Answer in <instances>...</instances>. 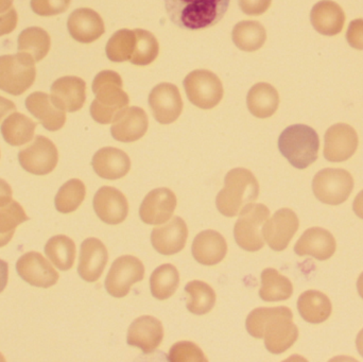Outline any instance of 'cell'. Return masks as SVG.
Instances as JSON below:
<instances>
[{
	"instance_id": "cell-11",
	"label": "cell",
	"mask_w": 363,
	"mask_h": 362,
	"mask_svg": "<svg viewBox=\"0 0 363 362\" xmlns=\"http://www.w3.org/2000/svg\"><path fill=\"white\" fill-rule=\"evenodd\" d=\"M18 159L26 171L44 176L55 169L59 161V153L50 140L38 135L32 144L21 150Z\"/></svg>"
},
{
	"instance_id": "cell-31",
	"label": "cell",
	"mask_w": 363,
	"mask_h": 362,
	"mask_svg": "<svg viewBox=\"0 0 363 362\" xmlns=\"http://www.w3.org/2000/svg\"><path fill=\"white\" fill-rule=\"evenodd\" d=\"M294 286L289 278L277 270L267 268L262 272V288L259 297L264 302L286 301L291 298Z\"/></svg>"
},
{
	"instance_id": "cell-19",
	"label": "cell",
	"mask_w": 363,
	"mask_h": 362,
	"mask_svg": "<svg viewBox=\"0 0 363 362\" xmlns=\"http://www.w3.org/2000/svg\"><path fill=\"white\" fill-rule=\"evenodd\" d=\"M148 127L146 112L138 106H128L113 121L111 133L118 142H133L145 136Z\"/></svg>"
},
{
	"instance_id": "cell-37",
	"label": "cell",
	"mask_w": 363,
	"mask_h": 362,
	"mask_svg": "<svg viewBox=\"0 0 363 362\" xmlns=\"http://www.w3.org/2000/svg\"><path fill=\"white\" fill-rule=\"evenodd\" d=\"M45 252L55 267L67 271L76 259V244L67 236H55L47 242Z\"/></svg>"
},
{
	"instance_id": "cell-36",
	"label": "cell",
	"mask_w": 363,
	"mask_h": 362,
	"mask_svg": "<svg viewBox=\"0 0 363 362\" xmlns=\"http://www.w3.org/2000/svg\"><path fill=\"white\" fill-rule=\"evenodd\" d=\"M50 46V36L42 28H27L19 34L17 46L19 52L31 55L35 62H40L48 55Z\"/></svg>"
},
{
	"instance_id": "cell-41",
	"label": "cell",
	"mask_w": 363,
	"mask_h": 362,
	"mask_svg": "<svg viewBox=\"0 0 363 362\" xmlns=\"http://www.w3.org/2000/svg\"><path fill=\"white\" fill-rule=\"evenodd\" d=\"M168 361L172 362H206L203 351L194 342L180 341L174 344L168 354Z\"/></svg>"
},
{
	"instance_id": "cell-51",
	"label": "cell",
	"mask_w": 363,
	"mask_h": 362,
	"mask_svg": "<svg viewBox=\"0 0 363 362\" xmlns=\"http://www.w3.org/2000/svg\"><path fill=\"white\" fill-rule=\"evenodd\" d=\"M13 0H0V14L8 12L12 8Z\"/></svg>"
},
{
	"instance_id": "cell-9",
	"label": "cell",
	"mask_w": 363,
	"mask_h": 362,
	"mask_svg": "<svg viewBox=\"0 0 363 362\" xmlns=\"http://www.w3.org/2000/svg\"><path fill=\"white\" fill-rule=\"evenodd\" d=\"M354 179L347 170L326 168L315 174L313 191L318 200L328 205H339L349 199Z\"/></svg>"
},
{
	"instance_id": "cell-28",
	"label": "cell",
	"mask_w": 363,
	"mask_h": 362,
	"mask_svg": "<svg viewBox=\"0 0 363 362\" xmlns=\"http://www.w3.org/2000/svg\"><path fill=\"white\" fill-rule=\"evenodd\" d=\"M311 19L313 28L319 33L333 36L342 31L345 15L342 8L336 2L323 0L313 6Z\"/></svg>"
},
{
	"instance_id": "cell-17",
	"label": "cell",
	"mask_w": 363,
	"mask_h": 362,
	"mask_svg": "<svg viewBox=\"0 0 363 362\" xmlns=\"http://www.w3.org/2000/svg\"><path fill=\"white\" fill-rule=\"evenodd\" d=\"M163 339V324L152 316L140 317L133 321L128 331V344L140 349L145 354L155 352Z\"/></svg>"
},
{
	"instance_id": "cell-38",
	"label": "cell",
	"mask_w": 363,
	"mask_h": 362,
	"mask_svg": "<svg viewBox=\"0 0 363 362\" xmlns=\"http://www.w3.org/2000/svg\"><path fill=\"white\" fill-rule=\"evenodd\" d=\"M135 45L136 35L134 30H119L106 44V57L110 61L116 63L130 61L133 55Z\"/></svg>"
},
{
	"instance_id": "cell-12",
	"label": "cell",
	"mask_w": 363,
	"mask_h": 362,
	"mask_svg": "<svg viewBox=\"0 0 363 362\" xmlns=\"http://www.w3.org/2000/svg\"><path fill=\"white\" fill-rule=\"evenodd\" d=\"M298 227L300 221L296 213L290 208H281L266 221L262 236L272 250L281 252L289 246Z\"/></svg>"
},
{
	"instance_id": "cell-5",
	"label": "cell",
	"mask_w": 363,
	"mask_h": 362,
	"mask_svg": "<svg viewBox=\"0 0 363 362\" xmlns=\"http://www.w3.org/2000/svg\"><path fill=\"white\" fill-rule=\"evenodd\" d=\"M279 148L294 167L305 169L317 161L319 135L308 125H290L279 136Z\"/></svg>"
},
{
	"instance_id": "cell-53",
	"label": "cell",
	"mask_w": 363,
	"mask_h": 362,
	"mask_svg": "<svg viewBox=\"0 0 363 362\" xmlns=\"http://www.w3.org/2000/svg\"><path fill=\"white\" fill-rule=\"evenodd\" d=\"M357 289L358 293H359L360 297L363 299V272L360 274L359 278H358Z\"/></svg>"
},
{
	"instance_id": "cell-33",
	"label": "cell",
	"mask_w": 363,
	"mask_h": 362,
	"mask_svg": "<svg viewBox=\"0 0 363 362\" xmlns=\"http://www.w3.org/2000/svg\"><path fill=\"white\" fill-rule=\"evenodd\" d=\"M36 123L21 113H13L1 125L4 140L11 146H23L33 138Z\"/></svg>"
},
{
	"instance_id": "cell-44",
	"label": "cell",
	"mask_w": 363,
	"mask_h": 362,
	"mask_svg": "<svg viewBox=\"0 0 363 362\" xmlns=\"http://www.w3.org/2000/svg\"><path fill=\"white\" fill-rule=\"evenodd\" d=\"M239 6L245 14L251 16L264 14L270 8L272 0H238Z\"/></svg>"
},
{
	"instance_id": "cell-27",
	"label": "cell",
	"mask_w": 363,
	"mask_h": 362,
	"mask_svg": "<svg viewBox=\"0 0 363 362\" xmlns=\"http://www.w3.org/2000/svg\"><path fill=\"white\" fill-rule=\"evenodd\" d=\"M26 108L49 131H57L65 125V112L55 106L46 93L35 91L28 96Z\"/></svg>"
},
{
	"instance_id": "cell-49",
	"label": "cell",
	"mask_w": 363,
	"mask_h": 362,
	"mask_svg": "<svg viewBox=\"0 0 363 362\" xmlns=\"http://www.w3.org/2000/svg\"><path fill=\"white\" fill-rule=\"evenodd\" d=\"M9 278V266L6 261L0 259V293L4 290Z\"/></svg>"
},
{
	"instance_id": "cell-10",
	"label": "cell",
	"mask_w": 363,
	"mask_h": 362,
	"mask_svg": "<svg viewBox=\"0 0 363 362\" xmlns=\"http://www.w3.org/2000/svg\"><path fill=\"white\" fill-rule=\"evenodd\" d=\"M145 278V266L138 257L123 255L115 259L106 276L104 286L108 295L121 299L129 295L131 287Z\"/></svg>"
},
{
	"instance_id": "cell-32",
	"label": "cell",
	"mask_w": 363,
	"mask_h": 362,
	"mask_svg": "<svg viewBox=\"0 0 363 362\" xmlns=\"http://www.w3.org/2000/svg\"><path fill=\"white\" fill-rule=\"evenodd\" d=\"M232 38L240 50L253 52L264 46L267 32L264 26L258 21H243L235 26Z\"/></svg>"
},
{
	"instance_id": "cell-18",
	"label": "cell",
	"mask_w": 363,
	"mask_h": 362,
	"mask_svg": "<svg viewBox=\"0 0 363 362\" xmlns=\"http://www.w3.org/2000/svg\"><path fill=\"white\" fill-rule=\"evenodd\" d=\"M51 100L64 112L81 110L86 100V83L78 77L67 76L57 79L51 86Z\"/></svg>"
},
{
	"instance_id": "cell-46",
	"label": "cell",
	"mask_w": 363,
	"mask_h": 362,
	"mask_svg": "<svg viewBox=\"0 0 363 362\" xmlns=\"http://www.w3.org/2000/svg\"><path fill=\"white\" fill-rule=\"evenodd\" d=\"M17 21H18V16L14 8H11L8 12L0 14V36L14 31Z\"/></svg>"
},
{
	"instance_id": "cell-2",
	"label": "cell",
	"mask_w": 363,
	"mask_h": 362,
	"mask_svg": "<svg viewBox=\"0 0 363 362\" xmlns=\"http://www.w3.org/2000/svg\"><path fill=\"white\" fill-rule=\"evenodd\" d=\"M165 4L172 23L183 29L200 30L219 23L230 0H165Z\"/></svg>"
},
{
	"instance_id": "cell-7",
	"label": "cell",
	"mask_w": 363,
	"mask_h": 362,
	"mask_svg": "<svg viewBox=\"0 0 363 362\" xmlns=\"http://www.w3.org/2000/svg\"><path fill=\"white\" fill-rule=\"evenodd\" d=\"M270 217L264 204H249L239 214L235 223L234 237L237 244L247 252H257L264 246L262 227Z\"/></svg>"
},
{
	"instance_id": "cell-13",
	"label": "cell",
	"mask_w": 363,
	"mask_h": 362,
	"mask_svg": "<svg viewBox=\"0 0 363 362\" xmlns=\"http://www.w3.org/2000/svg\"><path fill=\"white\" fill-rule=\"evenodd\" d=\"M153 116L162 125L174 123L181 116L183 101L178 87L172 83H161L149 95Z\"/></svg>"
},
{
	"instance_id": "cell-45",
	"label": "cell",
	"mask_w": 363,
	"mask_h": 362,
	"mask_svg": "<svg viewBox=\"0 0 363 362\" xmlns=\"http://www.w3.org/2000/svg\"><path fill=\"white\" fill-rule=\"evenodd\" d=\"M347 40L353 48L363 50V19H356L350 23Z\"/></svg>"
},
{
	"instance_id": "cell-22",
	"label": "cell",
	"mask_w": 363,
	"mask_h": 362,
	"mask_svg": "<svg viewBox=\"0 0 363 362\" xmlns=\"http://www.w3.org/2000/svg\"><path fill=\"white\" fill-rule=\"evenodd\" d=\"M68 31L77 42L91 44L104 35V19L96 11L89 8L77 9L67 21Z\"/></svg>"
},
{
	"instance_id": "cell-14",
	"label": "cell",
	"mask_w": 363,
	"mask_h": 362,
	"mask_svg": "<svg viewBox=\"0 0 363 362\" xmlns=\"http://www.w3.org/2000/svg\"><path fill=\"white\" fill-rule=\"evenodd\" d=\"M358 142L354 128L347 123H337L326 131L324 157L333 163L347 161L355 154Z\"/></svg>"
},
{
	"instance_id": "cell-25",
	"label": "cell",
	"mask_w": 363,
	"mask_h": 362,
	"mask_svg": "<svg viewBox=\"0 0 363 362\" xmlns=\"http://www.w3.org/2000/svg\"><path fill=\"white\" fill-rule=\"evenodd\" d=\"M91 165L100 178L118 180L129 174L131 159L125 151L113 147H106L96 152Z\"/></svg>"
},
{
	"instance_id": "cell-15",
	"label": "cell",
	"mask_w": 363,
	"mask_h": 362,
	"mask_svg": "<svg viewBox=\"0 0 363 362\" xmlns=\"http://www.w3.org/2000/svg\"><path fill=\"white\" fill-rule=\"evenodd\" d=\"M176 208L177 197L174 191L165 187L153 189L140 205V217L146 225H163L172 218Z\"/></svg>"
},
{
	"instance_id": "cell-1",
	"label": "cell",
	"mask_w": 363,
	"mask_h": 362,
	"mask_svg": "<svg viewBox=\"0 0 363 362\" xmlns=\"http://www.w3.org/2000/svg\"><path fill=\"white\" fill-rule=\"evenodd\" d=\"M245 327L252 337L264 339L267 350L272 354H281L289 350L298 338L294 314L285 306L252 310L245 321Z\"/></svg>"
},
{
	"instance_id": "cell-39",
	"label": "cell",
	"mask_w": 363,
	"mask_h": 362,
	"mask_svg": "<svg viewBox=\"0 0 363 362\" xmlns=\"http://www.w3.org/2000/svg\"><path fill=\"white\" fill-rule=\"evenodd\" d=\"M85 195H86V188L82 181L72 179L60 188L55 197V208L60 213L69 214L74 212L82 204Z\"/></svg>"
},
{
	"instance_id": "cell-26",
	"label": "cell",
	"mask_w": 363,
	"mask_h": 362,
	"mask_svg": "<svg viewBox=\"0 0 363 362\" xmlns=\"http://www.w3.org/2000/svg\"><path fill=\"white\" fill-rule=\"evenodd\" d=\"M191 253L201 265L215 266L221 263L225 257L228 244L221 234L213 230H206L194 238Z\"/></svg>"
},
{
	"instance_id": "cell-6",
	"label": "cell",
	"mask_w": 363,
	"mask_h": 362,
	"mask_svg": "<svg viewBox=\"0 0 363 362\" xmlns=\"http://www.w3.org/2000/svg\"><path fill=\"white\" fill-rule=\"evenodd\" d=\"M35 61L31 55H17L0 57V89L13 96H21L35 81Z\"/></svg>"
},
{
	"instance_id": "cell-43",
	"label": "cell",
	"mask_w": 363,
	"mask_h": 362,
	"mask_svg": "<svg viewBox=\"0 0 363 362\" xmlns=\"http://www.w3.org/2000/svg\"><path fill=\"white\" fill-rule=\"evenodd\" d=\"M72 0H31V9L40 16H55L69 8Z\"/></svg>"
},
{
	"instance_id": "cell-16",
	"label": "cell",
	"mask_w": 363,
	"mask_h": 362,
	"mask_svg": "<svg viewBox=\"0 0 363 362\" xmlns=\"http://www.w3.org/2000/svg\"><path fill=\"white\" fill-rule=\"evenodd\" d=\"M94 210L100 220L106 225H116L127 219L129 203L121 191L114 187L104 186L94 198Z\"/></svg>"
},
{
	"instance_id": "cell-47",
	"label": "cell",
	"mask_w": 363,
	"mask_h": 362,
	"mask_svg": "<svg viewBox=\"0 0 363 362\" xmlns=\"http://www.w3.org/2000/svg\"><path fill=\"white\" fill-rule=\"evenodd\" d=\"M12 198V189L6 181L0 179V205L9 203Z\"/></svg>"
},
{
	"instance_id": "cell-35",
	"label": "cell",
	"mask_w": 363,
	"mask_h": 362,
	"mask_svg": "<svg viewBox=\"0 0 363 362\" xmlns=\"http://www.w3.org/2000/svg\"><path fill=\"white\" fill-rule=\"evenodd\" d=\"M180 284V273L172 264L160 266L151 274V293L155 299H169L176 293Z\"/></svg>"
},
{
	"instance_id": "cell-40",
	"label": "cell",
	"mask_w": 363,
	"mask_h": 362,
	"mask_svg": "<svg viewBox=\"0 0 363 362\" xmlns=\"http://www.w3.org/2000/svg\"><path fill=\"white\" fill-rule=\"evenodd\" d=\"M136 45L131 62L134 65L146 66L155 61L160 52V45L157 38L147 30H134Z\"/></svg>"
},
{
	"instance_id": "cell-4",
	"label": "cell",
	"mask_w": 363,
	"mask_h": 362,
	"mask_svg": "<svg viewBox=\"0 0 363 362\" xmlns=\"http://www.w3.org/2000/svg\"><path fill=\"white\" fill-rule=\"evenodd\" d=\"M259 196V184L245 168H235L224 179V187L216 198L217 210L225 217H236L243 208L254 203Z\"/></svg>"
},
{
	"instance_id": "cell-21",
	"label": "cell",
	"mask_w": 363,
	"mask_h": 362,
	"mask_svg": "<svg viewBox=\"0 0 363 362\" xmlns=\"http://www.w3.org/2000/svg\"><path fill=\"white\" fill-rule=\"evenodd\" d=\"M337 244L334 236L322 227L306 230L294 246L298 256L309 255L318 261H328L336 252Z\"/></svg>"
},
{
	"instance_id": "cell-42",
	"label": "cell",
	"mask_w": 363,
	"mask_h": 362,
	"mask_svg": "<svg viewBox=\"0 0 363 362\" xmlns=\"http://www.w3.org/2000/svg\"><path fill=\"white\" fill-rule=\"evenodd\" d=\"M27 220L28 217L17 202L11 200L9 203L0 205V233L14 231L17 225Z\"/></svg>"
},
{
	"instance_id": "cell-20",
	"label": "cell",
	"mask_w": 363,
	"mask_h": 362,
	"mask_svg": "<svg viewBox=\"0 0 363 362\" xmlns=\"http://www.w3.org/2000/svg\"><path fill=\"white\" fill-rule=\"evenodd\" d=\"M188 238L187 225L181 217H174L163 227L153 229L151 244L160 254L170 256L185 248Z\"/></svg>"
},
{
	"instance_id": "cell-34",
	"label": "cell",
	"mask_w": 363,
	"mask_h": 362,
	"mask_svg": "<svg viewBox=\"0 0 363 362\" xmlns=\"http://www.w3.org/2000/svg\"><path fill=\"white\" fill-rule=\"evenodd\" d=\"M188 312L196 316L208 314L216 304V293L202 281H191L185 287Z\"/></svg>"
},
{
	"instance_id": "cell-48",
	"label": "cell",
	"mask_w": 363,
	"mask_h": 362,
	"mask_svg": "<svg viewBox=\"0 0 363 362\" xmlns=\"http://www.w3.org/2000/svg\"><path fill=\"white\" fill-rule=\"evenodd\" d=\"M15 110H16V106L11 100L0 96V121L2 120L4 117H6V115L10 114L11 112Z\"/></svg>"
},
{
	"instance_id": "cell-30",
	"label": "cell",
	"mask_w": 363,
	"mask_h": 362,
	"mask_svg": "<svg viewBox=\"0 0 363 362\" xmlns=\"http://www.w3.org/2000/svg\"><path fill=\"white\" fill-rule=\"evenodd\" d=\"M298 310L306 322L320 324L330 318L333 307L328 295L320 291L308 290L298 298Z\"/></svg>"
},
{
	"instance_id": "cell-8",
	"label": "cell",
	"mask_w": 363,
	"mask_h": 362,
	"mask_svg": "<svg viewBox=\"0 0 363 362\" xmlns=\"http://www.w3.org/2000/svg\"><path fill=\"white\" fill-rule=\"evenodd\" d=\"M186 95L196 108L211 110L223 98V85L217 74L211 70H194L184 80Z\"/></svg>"
},
{
	"instance_id": "cell-50",
	"label": "cell",
	"mask_w": 363,
	"mask_h": 362,
	"mask_svg": "<svg viewBox=\"0 0 363 362\" xmlns=\"http://www.w3.org/2000/svg\"><path fill=\"white\" fill-rule=\"evenodd\" d=\"M353 210L359 218L363 219V191L354 200Z\"/></svg>"
},
{
	"instance_id": "cell-52",
	"label": "cell",
	"mask_w": 363,
	"mask_h": 362,
	"mask_svg": "<svg viewBox=\"0 0 363 362\" xmlns=\"http://www.w3.org/2000/svg\"><path fill=\"white\" fill-rule=\"evenodd\" d=\"M356 346H357L358 352L363 357V329L358 334L357 338H356Z\"/></svg>"
},
{
	"instance_id": "cell-3",
	"label": "cell",
	"mask_w": 363,
	"mask_h": 362,
	"mask_svg": "<svg viewBox=\"0 0 363 362\" xmlns=\"http://www.w3.org/2000/svg\"><path fill=\"white\" fill-rule=\"evenodd\" d=\"M123 79L117 72L104 70L94 79L96 99L91 106V115L96 123H112L117 115L129 106V96L123 89Z\"/></svg>"
},
{
	"instance_id": "cell-29",
	"label": "cell",
	"mask_w": 363,
	"mask_h": 362,
	"mask_svg": "<svg viewBox=\"0 0 363 362\" xmlns=\"http://www.w3.org/2000/svg\"><path fill=\"white\" fill-rule=\"evenodd\" d=\"M247 104L250 113L254 116L260 119L269 118L279 108V93L269 83H257L247 93Z\"/></svg>"
},
{
	"instance_id": "cell-24",
	"label": "cell",
	"mask_w": 363,
	"mask_h": 362,
	"mask_svg": "<svg viewBox=\"0 0 363 362\" xmlns=\"http://www.w3.org/2000/svg\"><path fill=\"white\" fill-rule=\"evenodd\" d=\"M16 269L21 278L33 286L48 288L59 280V274L50 264L36 252L23 255L17 261Z\"/></svg>"
},
{
	"instance_id": "cell-23",
	"label": "cell",
	"mask_w": 363,
	"mask_h": 362,
	"mask_svg": "<svg viewBox=\"0 0 363 362\" xmlns=\"http://www.w3.org/2000/svg\"><path fill=\"white\" fill-rule=\"evenodd\" d=\"M108 261V250L104 242L97 238H87L81 246L79 276L85 282H97L104 273Z\"/></svg>"
}]
</instances>
